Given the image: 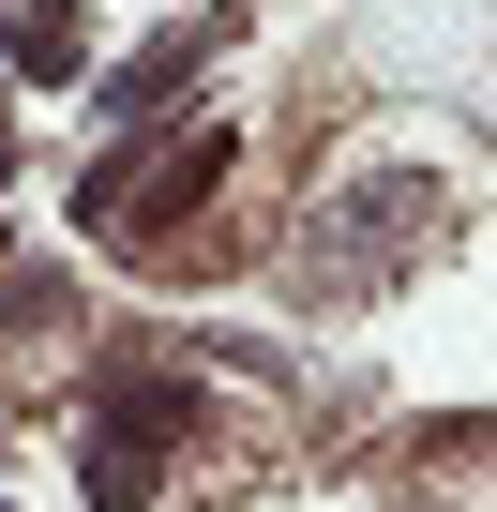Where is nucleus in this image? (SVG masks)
<instances>
[{"instance_id": "obj_3", "label": "nucleus", "mask_w": 497, "mask_h": 512, "mask_svg": "<svg viewBox=\"0 0 497 512\" xmlns=\"http://www.w3.org/2000/svg\"><path fill=\"white\" fill-rule=\"evenodd\" d=\"M226 181V136H166L151 166H121V181H91V226H181L196 196Z\"/></svg>"}, {"instance_id": "obj_1", "label": "nucleus", "mask_w": 497, "mask_h": 512, "mask_svg": "<svg viewBox=\"0 0 497 512\" xmlns=\"http://www.w3.org/2000/svg\"><path fill=\"white\" fill-rule=\"evenodd\" d=\"M422 211H437L422 181H362L347 211H317V241H302V287H317V302H362V287H392L407 256H422Z\"/></svg>"}, {"instance_id": "obj_2", "label": "nucleus", "mask_w": 497, "mask_h": 512, "mask_svg": "<svg viewBox=\"0 0 497 512\" xmlns=\"http://www.w3.org/2000/svg\"><path fill=\"white\" fill-rule=\"evenodd\" d=\"M181 437H196V407H181L166 377H121L106 422H91V482H106V512H136V497H151V452H181Z\"/></svg>"}, {"instance_id": "obj_4", "label": "nucleus", "mask_w": 497, "mask_h": 512, "mask_svg": "<svg viewBox=\"0 0 497 512\" xmlns=\"http://www.w3.org/2000/svg\"><path fill=\"white\" fill-rule=\"evenodd\" d=\"M196 61H211V31H166L151 61H121V76H106V121H151V106H166V91H181Z\"/></svg>"}]
</instances>
